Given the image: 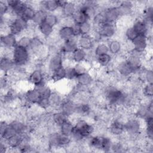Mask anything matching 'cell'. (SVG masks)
<instances>
[{"label": "cell", "instance_id": "cell-6", "mask_svg": "<svg viewBox=\"0 0 153 153\" xmlns=\"http://www.w3.org/2000/svg\"><path fill=\"white\" fill-rule=\"evenodd\" d=\"M124 120L121 117H114L108 126L109 133L113 136L121 137L124 134Z\"/></svg>", "mask_w": 153, "mask_h": 153}, {"label": "cell", "instance_id": "cell-42", "mask_svg": "<svg viewBox=\"0 0 153 153\" xmlns=\"http://www.w3.org/2000/svg\"><path fill=\"white\" fill-rule=\"evenodd\" d=\"M66 69V79L68 81H75V79L78 75L77 72L74 68L73 65L65 66Z\"/></svg>", "mask_w": 153, "mask_h": 153}, {"label": "cell", "instance_id": "cell-17", "mask_svg": "<svg viewBox=\"0 0 153 153\" xmlns=\"http://www.w3.org/2000/svg\"><path fill=\"white\" fill-rule=\"evenodd\" d=\"M117 8L121 17L130 16L134 12L136 5L134 2L129 1H119L117 4Z\"/></svg>", "mask_w": 153, "mask_h": 153}, {"label": "cell", "instance_id": "cell-19", "mask_svg": "<svg viewBox=\"0 0 153 153\" xmlns=\"http://www.w3.org/2000/svg\"><path fill=\"white\" fill-rule=\"evenodd\" d=\"M109 49V53L114 56L121 55L124 51V44L122 42L116 38L109 39L107 41Z\"/></svg>", "mask_w": 153, "mask_h": 153}, {"label": "cell", "instance_id": "cell-26", "mask_svg": "<svg viewBox=\"0 0 153 153\" xmlns=\"http://www.w3.org/2000/svg\"><path fill=\"white\" fill-rule=\"evenodd\" d=\"M69 118L61 111L56 110L50 114V121L57 127H59Z\"/></svg>", "mask_w": 153, "mask_h": 153}, {"label": "cell", "instance_id": "cell-33", "mask_svg": "<svg viewBox=\"0 0 153 153\" xmlns=\"http://www.w3.org/2000/svg\"><path fill=\"white\" fill-rule=\"evenodd\" d=\"M94 29H98L100 26L106 23V19L103 13V10H99L91 20Z\"/></svg>", "mask_w": 153, "mask_h": 153}, {"label": "cell", "instance_id": "cell-29", "mask_svg": "<svg viewBox=\"0 0 153 153\" xmlns=\"http://www.w3.org/2000/svg\"><path fill=\"white\" fill-rule=\"evenodd\" d=\"M11 150H17L23 141V135L19 134H15L7 140H5Z\"/></svg>", "mask_w": 153, "mask_h": 153}, {"label": "cell", "instance_id": "cell-3", "mask_svg": "<svg viewBox=\"0 0 153 153\" xmlns=\"http://www.w3.org/2000/svg\"><path fill=\"white\" fill-rule=\"evenodd\" d=\"M32 56L29 49L17 45L11 50V57L16 67L25 68L29 65Z\"/></svg>", "mask_w": 153, "mask_h": 153}, {"label": "cell", "instance_id": "cell-1", "mask_svg": "<svg viewBox=\"0 0 153 153\" xmlns=\"http://www.w3.org/2000/svg\"><path fill=\"white\" fill-rule=\"evenodd\" d=\"M96 129L93 124L84 118L77 117L74 121V128L71 136L72 142L81 143L86 140L90 136L93 134Z\"/></svg>", "mask_w": 153, "mask_h": 153}, {"label": "cell", "instance_id": "cell-10", "mask_svg": "<svg viewBox=\"0 0 153 153\" xmlns=\"http://www.w3.org/2000/svg\"><path fill=\"white\" fill-rule=\"evenodd\" d=\"M131 26L138 35H145L148 36L151 35L150 33V31L152 28V25L148 24L141 17L134 20Z\"/></svg>", "mask_w": 153, "mask_h": 153}, {"label": "cell", "instance_id": "cell-22", "mask_svg": "<svg viewBox=\"0 0 153 153\" xmlns=\"http://www.w3.org/2000/svg\"><path fill=\"white\" fill-rule=\"evenodd\" d=\"M68 56L69 57H65V59L70 60L74 64L82 63L87 59V51L81 48L78 47Z\"/></svg>", "mask_w": 153, "mask_h": 153}, {"label": "cell", "instance_id": "cell-25", "mask_svg": "<svg viewBox=\"0 0 153 153\" xmlns=\"http://www.w3.org/2000/svg\"><path fill=\"white\" fill-rule=\"evenodd\" d=\"M57 35L60 41L63 42L72 38L74 36L71 26L62 25L57 30Z\"/></svg>", "mask_w": 153, "mask_h": 153}, {"label": "cell", "instance_id": "cell-12", "mask_svg": "<svg viewBox=\"0 0 153 153\" xmlns=\"http://www.w3.org/2000/svg\"><path fill=\"white\" fill-rule=\"evenodd\" d=\"M40 98V93L37 88L30 87L24 91L22 96V100L25 104L32 106L37 103Z\"/></svg>", "mask_w": 153, "mask_h": 153}, {"label": "cell", "instance_id": "cell-41", "mask_svg": "<svg viewBox=\"0 0 153 153\" xmlns=\"http://www.w3.org/2000/svg\"><path fill=\"white\" fill-rule=\"evenodd\" d=\"M72 20L74 23L78 25H81L88 21H91L90 19L86 14L78 11H76L75 14L72 17Z\"/></svg>", "mask_w": 153, "mask_h": 153}, {"label": "cell", "instance_id": "cell-27", "mask_svg": "<svg viewBox=\"0 0 153 153\" xmlns=\"http://www.w3.org/2000/svg\"><path fill=\"white\" fill-rule=\"evenodd\" d=\"M36 30H38V33H39L38 35L45 39L54 34L55 28L44 22L37 26Z\"/></svg>", "mask_w": 153, "mask_h": 153}, {"label": "cell", "instance_id": "cell-39", "mask_svg": "<svg viewBox=\"0 0 153 153\" xmlns=\"http://www.w3.org/2000/svg\"><path fill=\"white\" fill-rule=\"evenodd\" d=\"M47 13L41 10H36L34 17L32 21V23L35 26H38L41 23L44 22L45 18Z\"/></svg>", "mask_w": 153, "mask_h": 153}, {"label": "cell", "instance_id": "cell-16", "mask_svg": "<svg viewBox=\"0 0 153 153\" xmlns=\"http://www.w3.org/2000/svg\"><path fill=\"white\" fill-rule=\"evenodd\" d=\"M93 111L91 104L88 101L76 102L75 114L78 118L90 117Z\"/></svg>", "mask_w": 153, "mask_h": 153}, {"label": "cell", "instance_id": "cell-7", "mask_svg": "<svg viewBox=\"0 0 153 153\" xmlns=\"http://www.w3.org/2000/svg\"><path fill=\"white\" fill-rule=\"evenodd\" d=\"M65 57L60 52L51 54L47 58L45 68L47 72L50 75L54 71L64 66Z\"/></svg>", "mask_w": 153, "mask_h": 153}, {"label": "cell", "instance_id": "cell-9", "mask_svg": "<svg viewBox=\"0 0 153 153\" xmlns=\"http://www.w3.org/2000/svg\"><path fill=\"white\" fill-rule=\"evenodd\" d=\"M133 51L142 54H146L149 48L148 36L145 35H137L132 41H131Z\"/></svg>", "mask_w": 153, "mask_h": 153}, {"label": "cell", "instance_id": "cell-4", "mask_svg": "<svg viewBox=\"0 0 153 153\" xmlns=\"http://www.w3.org/2000/svg\"><path fill=\"white\" fill-rule=\"evenodd\" d=\"M30 26V22L21 16L13 17L8 23L9 32L19 37L26 33Z\"/></svg>", "mask_w": 153, "mask_h": 153}, {"label": "cell", "instance_id": "cell-28", "mask_svg": "<svg viewBox=\"0 0 153 153\" xmlns=\"http://www.w3.org/2000/svg\"><path fill=\"white\" fill-rule=\"evenodd\" d=\"M63 99L64 97L59 91L53 90L49 97L50 108L59 109Z\"/></svg>", "mask_w": 153, "mask_h": 153}, {"label": "cell", "instance_id": "cell-31", "mask_svg": "<svg viewBox=\"0 0 153 153\" xmlns=\"http://www.w3.org/2000/svg\"><path fill=\"white\" fill-rule=\"evenodd\" d=\"M66 67L63 66L53 73L50 74V79L55 82H58L66 79Z\"/></svg>", "mask_w": 153, "mask_h": 153}, {"label": "cell", "instance_id": "cell-2", "mask_svg": "<svg viewBox=\"0 0 153 153\" xmlns=\"http://www.w3.org/2000/svg\"><path fill=\"white\" fill-rule=\"evenodd\" d=\"M134 115L124 120V133L128 139L136 140L143 133V122Z\"/></svg>", "mask_w": 153, "mask_h": 153}, {"label": "cell", "instance_id": "cell-40", "mask_svg": "<svg viewBox=\"0 0 153 153\" xmlns=\"http://www.w3.org/2000/svg\"><path fill=\"white\" fill-rule=\"evenodd\" d=\"M81 35H90L94 30V27L91 21H88L79 25Z\"/></svg>", "mask_w": 153, "mask_h": 153}, {"label": "cell", "instance_id": "cell-38", "mask_svg": "<svg viewBox=\"0 0 153 153\" xmlns=\"http://www.w3.org/2000/svg\"><path fill=\"white\" fill-rule=\"evenodd\" d=\"M152 84L144 83L141 87V93L144 99H151L153 96Z\"/></svg>", "mask_w": 153, "mask_h": 153}, {"label": "cell", "instance_id": "cell-14", "mask_svg": "<svg viewBox=\"0 0 153 153\" xmlns=\"http://www.w3.org/2000/svg\"><path fill=\"white\" fill-rule=\"evenodd\" d=\"M78 47V38L72 37L60 43L59 45V51L63 56H66L71 54Z\"/></svg>", "mask_w": 153, "mask_h": 153}, {"label": "cell", "instance_id": "cell-35", "mask_svg": "<svg viewBox=\"0 0 153 153\" xmlns=\"http://www.w3.org/2000/svg\"><path fill=\"white\" fill-rule=\"evenodd\" d=\"M141 18L145 20L150 25H152L153 21V7L152 4H148L143 7L142 11Z\"/></svg>", "mask_w": 153, "mask_h": 153}, {"label": "cell", "instance_id": "cell-30", "mask_svg": "<svg viewBox=\"0 0 153 153\" xmlns=\"http://www.w3.org/2000/svg\"><path fill=\"white\" fill-rule=\"evenodd\" d=\"M27 4L25 8L21 17H22L23 19H25L26 20H27L29 22H32L34 16L35 14L36 9L35 7L33 5L32 2H27Z\"/></svg>", "mask_w": 153, "mask_h": 153}, {"label": "cell", "instance_id": "cell-37", "mask_svg": "<svg viewBox=\"0 0 153 153\" xmlns=\"http://www.w3.org/2000/svg\"><path fill=\"white\" fill-rule=\"evenodd\" d=\"M32 38V36L27 33H24L20 35L18 37L17 45L29 49L31 44Z\"/></svg>", "mask_w": 153, "mask_h": 153}, {"label": "cell", "instance_id": "cell-18", "mask_svg": "<svg viewBox=\"0 0 153 153\" xmlns=\"http://www.w3.org/2000/svg\"><path fill=\"white\" fill-rule=\"evenodd\" d=\"M9 125L17 134H24L29 131V124L23 120L15 118L9 122Z\"/></svg>", "mask_w": 153, "mask_h": 153}, {"label": "cell", "instance_id": "cell-43", "mask_svg": "<svg viewBox=\"0 0 153 153\" xmlns=\"http://www.w3.org/2000/svg\"><path fill=\"white\" fill-rule=\"evenodd\" d=\"M137 35L138 34L136 32V31L131 27V26H127L126 28L124 31V38L126 41H132Z\"/></svg>", "mask_w": 153, "mask_h": 153}, {"label": "cell", "instance_id": "cell-13", "mask_svg": "<svg viewBox=\"0 0 153 153\" xmlns=\"http://www.w3.org/2000/svg\"><path fill=\"white\" fill-rule=\"evenodd\" d=\"M106 22L111 23H117L121 18L117 6L114 5L111 2L103 8Z\"/></svg>", "mask_w": 153, "mask_h": 153}, {"label": "cell", "instance_id": "cell-21", "mask_svg": "<svg viewBox=\"0 0 153 153\" xmlns=\"http://www.w3.org/2000/svg\"><path fill=\"white\" fill-rule=\"evenodd\" d=\"M94 81V77L88 71L79 74L75 79V82L80 86L89 88L93 84Z\"/></svg>", "mask_w": 153, "mask_h": 153}, {"label": "cell", "instance_id": "cell-23", "mask_svg": "<svg viewBox=\"0 0 153 153\" xmlns=\"http://www.w3.org/2000/svg\"><path fill=\"white\" fill-rule=\"evenodd\" d=\"M96 43L91 35H81L78 37V47L90 51L93 50Z\"/></svg>", "mask_w": 153, "mask_h": 153}, {"label": "cell", "instance_id": "cell-11", "mask_svg": "<svg viewBox=\"0 0 153 153\" xmlns=\"http://www.w3.org/2000/svg\"><path fill=\"white\" fill-rule=\"evenodd\" d=\"M76 107V102L71 97H64L59 110L63 112L69 118L75 114Z\"/></svg>", "mask_w": 153, "mask_h": 153}, {"label": "cell", "instance_id": "cell-8", "mask_svg": "<svg viewBox=\"0 0 153 153\" xmlns=\"http://www.w3.org/2000/svg\"><path fill=\"white\" fill-rule=\"evenodd\" d=\"M9 51L4 50V53L2 54L0 59V68L1 72L4 74H10L16 68L11 57V53H8Z\"/></svg>", "mask_w": 153, "mask_h": 153}, {"label": "cell", "instance_id": "cell-20", "mask_svg": "<svg viewBox=\"0 0 153 153\" xmlns=\"http://www.w3.org/2000/svg\"><path fill=\"white\" fill-rule=\"evenodd\" d=\"M77 10V2L66 1L65 5L60 9L62 18H72Z\"/></svg>", "mask_w": 153, "mask_h": 153}, {"label": "cell", "instance_id": "cell-44", "mask_svg": "<svg viewBox=\"0 0 153 153\" xmlns=\"http://www.w3.org/2000/svg\"><path fill=\"white\" fill-rule=\"evenodd\" d=\"M71 27H72V32H73L74 37L78 38L79 36H81L79 25L76 24V23H73L71 25Z\"/></svg>", "mask_w": 153, "mask_h": 153}, {"label": "cell", "instance_id": "cell-24", "mask_svg": "<svg viewBox=\"0 0 153 153\" xmlns=\"http://www.w3.org/2000/svg\"><path fill=\"white\" fill-rule=\"evenodd\" d=\"M114 57L109 53L103 54L95 58V62L97 65L102 68H109L113 64Z\"/></svg>", "mask_w": 153, "mask_h": 153}, {"label": "cell", "instance_id": "cell-34", "mask_svg": "<svg viewBox=\"0 0 153 153\" xmlns=\"http://www.w3.org/2000/svg\"><path fill=\"white\" fill-rule=\"evenodd\" d=\"M74 128V122L70 118L67 120L59 127V131L65 135L71 136Z\"/></svg>", "mask_w": 153, "mask_h": 153}, {"label": "cell", "instance_id": "cell-36", "mask_svg": "<svg viewBox=\"0 0 153 153\" xmlns=\"http://www.w3.org/2000/svg\"><path fill=\"white\" fill-rule=\"evenodd\" d=\"M44 22L54 28H56L60 22V18L56 13H48L46 14Z\"/></svg>", "mask_w": 153, "mask_h": 153}, {"label": "cell", "instance_id": "cell-15", "mask_svg": "<svg viewBox=\"0 0 153 153\" xmlns=\"http://www.w3.org/2000/svg\"><path fill=\"white\" fill-rule=\"evenodd\" d=\"M18 37L10 32L1 34V48L5 50L11 51L17 45Z\"/></svg>", "mask_w": 153, "mask_h": 153}, {"label": "cell", "instance_id": "cell-32", "mask_svg": "<svg viewBox=\"0 0 153 153\" xmlns=\"http://www.w3.org/2000/svg\"><path fill=\"white\" fill-rule=\"evenodd\" d=\"M93 53L95 57L109 53V49L107 42L100 41L96 43L93 49Z\"/></svg>", "mask_w": 153, "mask_h": 153}, {"label": "cell", "instance_id": "cell-5", "mask_svg": "<svg viewBox=\"0 0 153 153\" xmlns=\"http://www.w3.org/2000/svg\"><path fill=\"white\" fill-rule=\"evenodd\" d=\"M96 30L102 41H108L113 39L117 33L118 27L116 23H111L106 22L97 29Z\"/></svg>", "mask_w": 153, "mask_h": 153}]
</instances>
